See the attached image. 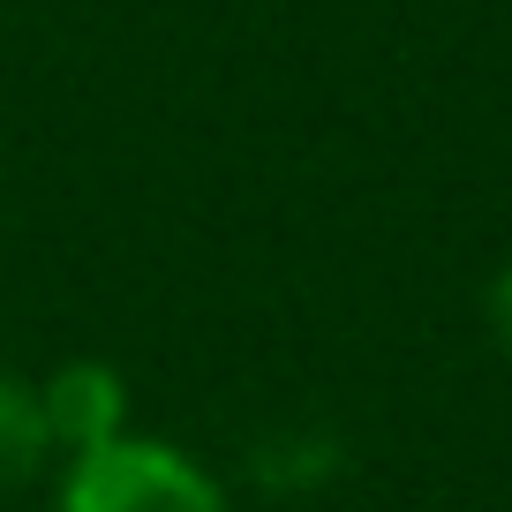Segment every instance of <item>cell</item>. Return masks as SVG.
Listing matches in <instances>:
<instances>
[{
  "instance_id": "1",
  "label": "cell",
  "mask_w": 512,
  "mask_h": 512,
  "mask_svg": "<svg viewBox=\"0 0 512 512\" xmlns=\"http://www.w3.org/2000/svg\"><path fill=\"white\" fill-rule=\"evenodd\" d=\"M53 512H226V482L166 437H113L61 460Z\"/></svg>"
},
{
  "instance_id": "2",
  "label": "cell",
  "mask_w": 512,
  "mask_h": 512,
  "mask_svg": "<svg viewBox=\"0 0 512 512\" xmlns=\"http://www.w3.org/2000/svg\"><path fill=\"white\" fill-rule=\"evenodd\" d=\"M38 400H46V430H53V452H61V460L128 437V377L113 362H98V354L61 362L38 384Z\"/></svg>"
},
{
  "instance_id": "3",
  "label": "cell",
  "mask_w": 512,
  "mask_h": 512,
  "mask_svg": "<svg viewBox=\"0 0 512 512\" xmlns=\"http://www.w3.org/2000/svg\"><path fill=\"white\" fill-rule=\"evenodd\" d=\"M53 460V430H46V400L38 384H23L16 369H0V490L38 482V467Z\"/></svg>"
},
{
  "instance_id": "4",
  "label": "cell",
  "mask_w": 512,
  "mask_h": 512,
  "mask_svg": "<svg viewBox=\"0 0 512 512\" xmlns=\"http://www.w3.org/2000/svg\"><path fill=\"white\" fill-rule=\"evenodd\" d=\"M482 309H490V332H497V347L512 354V264L490 279V302H482Z\"/></svg>"
}]
</instances>
